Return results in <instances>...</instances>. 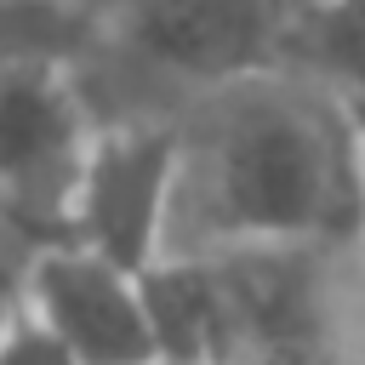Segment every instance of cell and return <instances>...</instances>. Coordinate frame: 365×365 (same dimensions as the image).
I'll return each instance as SVG.
<instances>
[{"mask_svg": "<svg viewBox=\"0 0 365 365\" xmlns=\"http://www.w3.org/2000/svg\"><path fill=\"white\" fill-rule=\"evenodd\" d=\"M359 228L365 131L336 91L262 68L177 108V182L160 257L359 240Z\"/></svg>", "mask_w": 365, "mask_h": 365, "instance_id": "6da1fadb", "label": "cell"}, {"mask_svg": "<svg viewBox=\"0 0 365 365\" xmlns=\"http://www.w3.org/2000/svg\"><path fill=\"white\" fill-rule=\"evenodd\" d=\"M97 131L74 57H0V251L11 262L68 240Z\"/></svg>", "mask_w": 365, "mask_h": 365, "instance_id": "7a4b0ae2", "label": "cell"}, {"mask_svg": "<svg viewBox=\"0 0 365 365\" xmlns=\"http://www.w3.org/2000/svg\"><path fill=\"white\" fill-rule=\"evenodd\" d=\"M291 0H108L97 40L125 68L188 97L279 68Z\"/></svg>", "mask_w": 365, "mask_h": 365, "instance_id": "3957f363", "label": "cell"}, {"mask_svg": "<svg viewBox=\"0 0 365 365\" xmlns=\"http://www.w3.org/2000/svg\"><path fill=\"white\" fill-rule=\"evenodd\" d=\"M17 297L74 365H154V325L137 268L80 240H51L17 262Z\"/></svg>", "mask_w": 365, "mask_h": 365, "instance_id": "277c9868", "label": "cell"}, {"mask_svg": "<svg viewBox=\"0 0 365 365\" xmlns=\"http://www.w3.org/2000/svg\"><path fill=\"white\" fill-rule=\"evenodd\" d=\"M171 182H177V114L103 120L74 194L68 240L143 274L165 251Z\"/></svg>", "mask_w": 365, "mask_h": 365, "instance_id": "5b68a950", "label": "cell"}, {"mask_svg": "<svg viewBox=\"0 0 365 365\" xmlns=\"http://www.w3.org/2000/svg\"><path fill=\"white\" fill-rule=\"evenodd\" d=\"M143 302L154 325V365H222L228 297L211 257H160L143 268Z\"/></svg>", "mask_w": 365, "mask_h": 365, "instance_id": "8992f818", "label": "cell"}, {"mask_svg": "<svg viewBox=\"0 0 365 365\" xmlns=\"http://www.w3.org/2000/svg\"><path fill=\"white\" fill-rule=\"evenodd\" d=\"M279 68L365 103V0H291Z\"/></svg>", "mask_w": 365, "mask_h": 365, "instance_id": "52a82bcc", "label": "cell"}, {"mask_svg": "<svg viewBox=\"0 0 365 365\" xmlns=\"http://www.w3.org/2000/svg\"><path fill=\"white\" fill-rule=\"evenodd\" d=\"M0 365H74V359L46 336L40 319H29V308H23V297H17V314H11V325L0 331Z\"/></svg>", "mask_w": 365, "mask_h": 365, "instance_id": "ba28073f", "label": "cell"}, {"mask_svg": "<svg viewBox=\"0 0 365 365\" xmlns=\"http://www.w3.org/2000/svg\"><path fill=\"white\" fill-rule=\"evenodd\" d=\"M11 314H17V262L0 257V331L11 325Z\"/></svg>", "mask_w": 365, "mask_h": 365, "instance_id": "9c48e42d", "label": "cell"}, {"mask_svg": "<svg viewBox=\"0 0 365 365\" xmlns=\"http://www.w3.org/2000/svg\"><path fill=\"white\" fill-rule=\"evenodd\" d=\"M359 251H365V228H359Z\"/></svg>", "mask_w": 365, "mask_h": 365, "instance_id": "30bf717a", "label": "cell"}]
</instances>
